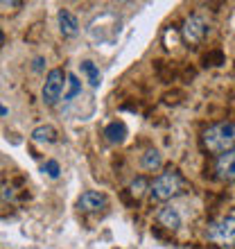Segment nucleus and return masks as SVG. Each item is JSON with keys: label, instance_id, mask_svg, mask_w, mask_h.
Wrapping results in <instances>:
<instances>
[{"label": "nucleus", "instance_id": "obj_13", "mask_svg": "<svg viewBox=\"0 0 235 249\" xmlns=\"http://www.w3.org/2000/svg\"><path fill=\"white\" fill-rule=\"evenodd\" d=\"M104 136L111 141V143H122L124 136H127V127L122 123H111L104 129Z\"/></svg>", "mask_w": 235, "mask_h": 249}, {"label": "nucleus", "instance_id": "obj_16", "mask_svg": "<svg viewBox=\"0 0 235 249\" xmlns=\"http://www.w3.org/2000/svg\"><path fill=\"white\" fill-rule=\"evenodd\" d=\"M43 170L48 172V177H52V179H57V177H59V163H57V161H48Z\"/></svg>", "mask_w": 235, "mask_h": 249}, {"label": "nucleus", "instance_id": "obj_4", "mask_svg": "<svg viewBox=\"0 0 235 249\" xmlns=\"http://www.w3.org/2000/svg\"><path fill=\"white\" fill-rule=\"evenodd\" d=\"M66 82H68V75H64L61 68H52V71L48 72L46 82H43V89H41V98H43V102L48 107H54L59 102Z\"/></svg>", "mask_w": 235, "mask_h": 249}, {"label": "nucleus", "instance_id": "obj_17", "mask_svg": "<svg viewBox=\"0 0 235 249\" xmlns=\"http://www.w3.org/2000/svg\"><path fill=\"white\" fill-rule=\"evenodd\" d=\"M5 43V34H2V27H0V46Z\"/></svg>", "mask_w": 235, "mask_h": 249}, {"label": "nucleus", "instance_id": "obj_11", "mask_svg": "<svg viewBox=\"0 0 235 249\" xmlns=\"http://www.w3.org/2000/svg\"><path fill=\"white\" fill-rule=\"evenodd\" d=\"M140 165H143L145 170H158L161 165H163V157H161V152L158 150H147L140 159Z\"/></svg>", "mask_w": 235, "mask_h": 249}, {"label": "nucleus", "instance_id": "obj_12", "mask_svg": "<svg viewBox=\"0 0 235 249\" xmlns=\"http://www.w3.org/2000/svg\"><path fill=\"white\" fill-rule=\"evenodd\" d=\"M82 72L86 75V79H88V84L93 86V89H98L100 84H102V75H100L98 71V66L93 64V61H82Z\"/></svg>", "mask_w": 235, "mask_h": 249}, {"label": "nucleus", "instance_id": "obj_6", "mask_svg": "<svg viewBox=\"0 0 235 249\" xmlns=\"http://www.w3.org/2000/svg\"><path fill=\"white\" fill-rule=\"evenodd\" d=\"M215 177L219 179V181H226V184L235 181V147L217 157V161H215Z\"/></svg>", "mask_w": 235, "mask_h": 249}, {"label": "nucleus", "instance_id": "obj_14", "mask_svg": "<svg viewBox=\"0 0 235 249\" xmlns=\"http://www.w3.org/2000/svg\"><path fill=\"white\" fill-rule=\"evenodd\" d=\"M150 186L151 184L145 177H138V179H134V181L129 184V193L136 197V199H140V197L145 195V190H150Z\"/></svg>", "mask_w": 235, "mask_h": 249}, {"label": "nucleus", "instance_id": "obj_2", "mask_svg": "<svg viewBox=\"0 0 235 249\" xmlns=\"http://www.w3.org/2000/svg\"><path fill=\"white\" fill-rule=\"evenodd\" d=\"M183 190H185V179L179 170L174 168H168L165 172H161L150 186V195L151 199H156V202H168L172 197L181 195Z\"/></svg>", "mask_w": 235, "mask_h": 249}, {"label": "nucleus", "instance_id": "obj_15", "mask_svg": "<svg viewBox=\"0 0 235 249\" xmlns=\"http://www.w3.org/2000/svg\"><path fill=\"white\" fill-rule=\"evenodd\" d=\"M66 84H68V91L64 93V100H66V102H70L75 95H79V93H82V82H79L75 75H68V82H66Z\"/></svg>", "mask_w": 235, "mask_h": 249}, {"label": "nucleus", "instance_id": "obj_7", "mask_svg": "<svg viewBox=\"0 0 235 249\" xmlns=\"http://www.w3.org/2000/svg\"><path fill=\"white\" fill-rule=\"evenodd\" d=\"M106 204H109V199H106L104 193L86 190V193H82V197L77 199V209L84 211V213H95V211L106 209Z\"/></svg>", "mask_w": 235, "mask_h": 249}, {"label": "nucleus", "instance_id": "obj_10", "mask_svg": "<svg viewBox=\"0 0 235 249\" xmlns=\"http://www.w3.org/2000/svg\"><path fill=\"white\" fill-rule=\"evenodd\" d=\"M32 141L39 145H50L57 141V131H54V127H50V124H43V127H36V129L32 131Z\"/></svg>", "mask_w": 235, "mask_h": 249}, {"label": "nucleus", "instance_id": "obj_8", "mask_svg": "<svg viewBox=\"0 0 235 249\" xmlns=\"http://www.w3.org/2000/svg\"><path fill=\"white\" fill-rule=\"evenodd\" d=\"M57 20H59V30H61V34H64V36H75V34L79 32L77 16H75L70 9H59Z\"/></svg>", "mask_w": 235, "mask_h": 249}, {"label": "nucleus", "instance_id": "obj_5", "mask_svg": "<svg viewBox=\"0 0 235 249\" xmlns=\"http://www.w3.org/2000/svg\"><path fill=\"white\" fill-rule=\"evenodd\" d=\"M208 34V20L206 16L201 14H190L188 18L183 20V27H181V36L183 41L188 43H201Z\"/></svg>", "mask_w": 235, "mask_h": 249}, {"label": "nucleus", "instance_id": "obj_1", "mask_svg": "<svg viewBox=\"0 0 235 249\" xmlns=\"http://www.w3.org/2000/svg\"><path fill=\"white\" fill-rule=\"evenodd\" d=\"M201 147L208 154H224L235 147V123L231 120H222L206 127L201 134Z\"/></svg>", "mask_w": 235, "mask_h": 249}, {"label": "nucleus", "instance_id": "obj_18", "mask_svg": "<svg viewBox=\"0 0 235 249\" xmlns=\"http://www.w3.org/2000/svg\"><path fill=\"white\" fill-rule=\"evenodd\" d=\"M5 113H7V109L5 107H0V116H5Z\"/></svg>", "mask_w": 235, "mask_h": 249}, {"label": "nucleus", "instance_id": "obj_3", "mask_svg": "<svg viewBox=\"0 0 235 249\" xmlns=\"http://www.w3.org/2000/svg\"><path fill=\"white\" fill-rule=\"evenodd\" d=\"M206 236H208L210 243L219 245V247H226V249L235 247V217L233 215L215 217L213 222H208Z\"/></svg>", "mask_w": 235, "mask_h": 249}, {"label": "nucleus", "instance_id": "obj_9", "mask_svg": "<svg viewBox=\"0 0 235 249\" xmlns=\"http://www.w3.org/2000/svg\"><path fill=\"white\" fill-rule=\"evenodd\" d=\"M158 224L161 227H165V229H170V231H176L179 227H181V215H179V211L174 209V206H165V209L158 211V215H156Z\"/></svg>", "mask_w": 235, "mask_h": 249}]
</instances>
